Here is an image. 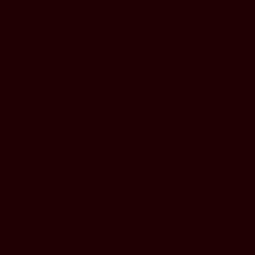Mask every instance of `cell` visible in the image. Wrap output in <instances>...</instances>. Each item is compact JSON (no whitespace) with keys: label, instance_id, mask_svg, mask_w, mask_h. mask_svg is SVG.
<instances>
[]
</instances>
